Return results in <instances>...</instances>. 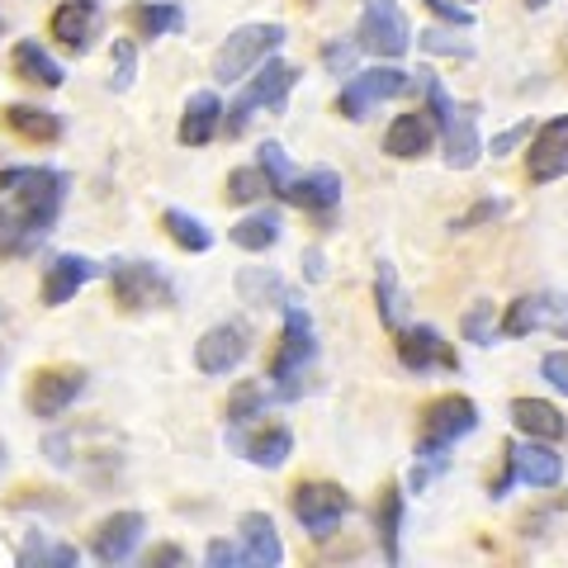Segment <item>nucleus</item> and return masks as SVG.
I'll return each mask as SVG.
<instances>
[{
    "instance_id": "f257e3e1",
    "label": "nucleus",
    "mask_w": 568,
    "mask_h": 568,
    "mask_svg": "<svg viewBox=\"0 0 568 568\" xmlns=\"http://www.w3.org/2000/svg\"><path fill=\"white\" fill-rule=\"evenodd\" d=\"M0 190L10 194V209L33 227L39 237H48L62 219L67 204V175L52 166H6L0 171Z\"/></svg>"
},
{
    "instance_id": "f03ea898",
    "label": "nucleus",
    "mask_w": 568,
    "mask_h": 568,
    "mask_svg": "<svg viewBox=\"0 0 568 568\" xmlns=\"http://www.w3.org/2000/svg\"><path fill=\"white\" fill-rule=\"evenodd\" d=\"M478 426V407L465 394H440L422 407V426H417V459H446L455 440H465Z\"/></svg>"
},
{
    "instance_id": "7ed1b4c3",
    "label": "nucleus",
    "mask_w": 568,
    "mask_h": 568,
    "mask_svg": "<svg viewBox=\"0 0 568 568\" xmlns=\"http://www.w3.org/2000/svg\"><path fill=\"white\" fill-rule=\"evenodd\" d=\"M317 355V332H313V317L304 304H290L284 308V336H280V351L271 361V379L280 384V398H298L304 394V369L313 365Z\"/></svg>"
},
{
    "instance_id": "20e7f679",
    "label": "nucleus",
    "mask_w": 568,
    "mask_h": 568,
    "mask_svg": "<svg viewBox=\"0 0 568 568\" xmlns=\"http://www.w3.org/2000/svg\"><path fill=\"white\" fill-rule=\"evenodd\" d=\"M294 81H298V71H294L290 62L265 58V62L252 71V81H246V91L233 100V110L223 114V129H227V138L246 133V123L256 119V110H284V95L294 91Z\"/></svg>"
},
{
    "instance_id": "39448f33",
    "label": "nucleus",
    "mask_w": 568,
    "mask_h": 568,
    "mask_svg": "<svg viewBox=\"0 0 568 568\" xmlns=\"http://www.w3.org/2000/svg\"><path fill=\"white\" fill-rule=\"evenodd\" d=\"M110 298L123 313H152L175 304V284L152 261H114L110 265Z\"/></svg>"
},
{
    "instance_id": "423d86ee",
    "label": "nucleus",
    "mask_w": 568,
    "mask_h": 568,
    "mask_svg": "<svg viewBox=\"0 0 568 568\" xmlns=\"http://www.w3.org/2000/svg\"><path fill=\"white\" fill-rule=\"evenodd\" d=\"M280 43H284V24H242V29H233L223 39V48L213 52V81H223V85L246 81Z\"/></svg>"
},
{
    "instance_id": "0eeeda50",
    "label": "nucleus",
    "mask_w": 568,
    "mask_h": 568,
    "mask_svg": "<svg viewBox=\"0 0 568 568\" xmlns=\"http://www.w3.org/2000/svg\"><path fill=\"white\" fill-rule=\"evenodd\" d=\"M290 507H294V521L308 530V536H332L351 511H355V497L342 484H323V478H308V484H294L290 493Z\"/></svg>"
},
{
    "instance_id": "6e6552de",
    "label": "nucleus",
    "mask_w": 568,
    "mask_h": 568,
    "mask_svg": "<svg viewBox=\"0 0 568 568\" xmlns=\"http://www.w3.org/2000/svg\"><path fill=\"white\" fill-rule=\"evenodd\" d=\"M403 91H413V71L403 67H369V71H355V77L342 85V95H336V114L361 123L369 110H375L379 100H394Z\"/></svg>"
},
{
    "instance_id": "1a4fd4ad",
    "label": "nucleus",
    "mask_w": 568,
    "mask_h": 568,
    "mask_svg": "<svg viewBox=\"0 0 568 568\" xmlns=\"http://www.w3.org/2000/svg\"><path fill=\"white\" fill-rule=\"evenodd\" d=\"M355 43L375 58H403L413 48V29H407V14L398 10V0H365L361 24H355Z\"/></svg>"
},
{
    "instance_id": "9d476101",
    "label": "nucleus",
    "mask_w": 568,
    "mask_h": 568,
    "mask_svg": "<svg viewBox=\"0 0 568 568\" xmlns=\"http://www.w3.org/2000/svg\"><path fill=\"white\" fill-rule=\"evenodd\" d=\"M81 394H85V369L81 365H43V369H33L24 403H29L33 417H62Z\"/></svg>"
},
{
    "instance_id": "9b49d317",
    "label": "nucleus",
    "mask_w": 568,
    "mask_h": 568,
    "mask_svg": "<svg viewBox=\"0 0 568 568\" xmlns=\"http://www.w3.org/2000/svg\"><path fill=\"white\" fill-rule=\"evenodd\" d=\"M526 332H555L568 336V298L559 294H521L507 304L503 336H526Z\"/></svg>"
},
{
    "instance_id": "f8f14e48",
    "label": "nucleus",
    "mask_w": 568,
    "mask_h": 568,
    "mask_svg": "<svg viewBox=\"0 0 568 568\" xmlns=\"http://www.w3.org/2000/svg\"><path fill=\"white\" fill-rule=\"evenodd\" d=\"M559 175H568V114L540 123L526 148V181L530 185H549V181H559Z\"/></svg>"
},
{
    "instance_id": "ddd939ff",
    "label": "nucleus",
    "mask_w": 568,
    "mask_h": 568,
    "mask_svg": "<svg viewBox=\"0 0 568 568\" xmlns=\"http://www.w3.org/2000/svg\"><path fill=\"white\" fill-rule=\"evenodd\" d=\"M398 361H403L407 375H426V369H459L455 346L426 323L398 332Z\"/></svg>"
},
{
    "instance_id": "4468645a",
    "label": "nucleus",
    "mask_w": 568,
    "mask_h": 568,
    "mask_svg": "<svg viewBox=\"0 0 568 568\" xmlns=\"http://www.w3.org/2000/svg\"><path fill=\"white\" fill-rule=\"evenodd\" d=\"M246 351H252V336H246L242 323H219L200 336V346H194V365L204 369V375H233V369L246 361Z\"/></svg>"
},
{
    "instance_id": "2eb2a0df",
    "label": "nucleus",
    "mask_w": 568,
    "mask_h": 568,
    "mask_svg": "<svg viewBox=\"0 0 568 568\" xmlns=\"http://www.w3.org/2000/svg\"><path fill=\"white\" fill-rule=\"evenodd\" d=\"M440 133H446V166L450 171H474L478 156H484V142H478V104H455L440 114Z\"/></svg>"
},
{
    "instance_id": "dca6fc26",
    "label": "nucleus",
    "mask_w": 568,
    "mask_h": 568,
    "mask_svg": "<svg viewBox=\"0 0 568 568\" xmlns=\"http://www.w3.org/2000/svg\"><path fill=\"white\" fill-rule=\"evenodd\" d=\"M227 440L252 459L256 469H280L284 459L294 455V432L284 422H271V426H256V432H242V426H227Z\"/></svg>"
},
{
    "instance_id": "f3484780",
    "label": "nucleus",
    "mask_w": 568,
    "mask_h": 568,
    "mask_svg": "<svg viewBox=\"0 0 568 568\" xmlns=\"http://www.w3.org/2000/svg\"><path fill=\"white\" fill-rule=\"evenodd\" d=\"M507 465H511V474H517V484H526V488H555L564 478V459L536 436L507 446Z\"/></svg>"
},
{
    "instance_id": "a211bd4d",
    "label": "nucleus",
    "mask_w": 568,
    "mask_h": 568,
    "mask_svg": "<svg viewBox=\"0 0 568 568\" xmlns=\"http://www.w3.org/2000/svg\"><path fill=\"white\" fill-rule=\"evenodd\" d=\"M100 24H104V10L95 0H67V6L52 10V39L71 52H91V43L100 39Z\"/></svg>"
},
{
    "instance_id": "6ab92c4d",
    "label": "nucleus",
    "mask_w": 568,
    "mask_h": 568,
    "mask_svg": "<svg viewBox=\"0 0 568 568\" xmlns=\"http://www.w3.org/2000/svg\"><path fill=\"white\" fill-rule=\"evenodd\" d=\"M142 511H114V517H104L95 526V536H91V555L100 564H123V559H133V549L142 540Z\"/></svg>"
},
{
    "instance_id": "aec40b11",
    "label": "nucleus",
    "mask_w": 568,
    "mask_h": 568,
    "mask_svg": "<svg viewBox=\"0 0 568 568\" xmlns=\"http://www.w3.org/2000/svg\"><path fill=\"white\" fill-rule=\"evenodd\" d=\"M100 275V265L91 256H77V252H62V256H52L48 261V271H43V304L48 308H62L71 294L85 290Z\"/></svg>"
},
{
    "instance_id": "412c9836",
    "label": "nucleus",
    "mask_w": 568,
    "mask_h": 568,
    "mask_svg": "<svg viewBox=\"0 0 568 568\" xmlns=\"http://www.w3.org/2000/svg\"><path fill=\"white\" fill-rule=\"evenodd\" d=\"M280 200H290V204H298V209L317 213V219H327V213L342 204V175L327 171V166H317V171H308V175H294V181L284 185Z\"/></svg>"
},
{
    "instance_id": "4be33fe9",
    "label": "nucleus",
    "mask_w": 568,
    "mask_h": 568,
    "mask_svg": "<svg viewBox=\"0 0 568 568\" xmlns=\"http://www.w3.org/2000/svg\"><path fill=\"white\" fill-rule=\"evenodd\" d=\"M237 530H242V564L275 568L284 559V545L275 536V521L265 517V511H246V517L237 521Z\"/></svg>"
},
{
    "instance_id": "5701e85b",
    "label": "nucleus",
    "mask_w": 568,
    "mask_h": 568,
    "mask_svg": "<svg viewBox=\"0 0 568 568\" xmlns=\"http://www.w3.org/2000/svg\"><path fill=\"white\" fill-rule=\"evenodd\" d=\"M384 152L398 156V162H417V156H426L432 152V119H426L422 110L398 114L384 133Z\"/></svg>"
},
{
    "instance_id": "b1692460",
    "label": "nucleus",
    "mask_w": 568,
    "mask_h": 568,
    "mask_svg": "<svg viewBox=\"0 0 568 568\" xmlns=\"http://www.w3.org/2000/svg\"><path fill=\"white\" fill-rule=\"evenodd\" d=\"M219 129H223V100L213 91H200V95H190L175 138H181L185 148H204V142H213V133H219Z\"/></svg>"
},
{
    "instance_id": "393cba45",
    "label": "nucleus",
    "mask_w": 568,
    "mask_h": 568,
    "mask_svg": "<svg viewBox=\"0 0 568 568\" xmlns=\"http://www.w3.org/2000/svg\"><path fill=\"white\" fill-rule=\"evenodd\" d=\"M237 294H242V304H256V308H290L298 304V294L284 284L275 271H265V265H246V271L237 275Z\"/></svg>"
},
{
    "instance_id": "a878e982",
    "label": "nucleus",
    "mask_w": 568,
    "mask_h": 568,
    "mask_svg": "<svg viewBox=\"0 0 568 568\" xmlns=\"http://www.w3.org/2000/svg\"><path fill=\"white\" fill-rule=\"evenodd\" d=\"M14 77L43 85V91H58V85L67 81V71L52 62V52L39 39H20V43H14Z\"/></svg>"
},
{
    "instance_id": "bb28decb",
    "label": "nucleus",
    "mask_w": 568,
    "mask_h": 568,
    "mask_svg": "<svg viewBox=\"0 0 568 568\" xmlns=\"http://www.w3.org/2000/svg\"><path fill=\"white\" fill-rule=\"evenodd\" d=\"M511 422H517L521 436H536V440H559L564 436L559 407L545 403V398H517L511 403Z\"/></svg>"
},
{
    "instance_id": "cd10ccee",
    "label": "nucleus",
    "mask_w": 568,
    "mask_h": 568,
    "mask_svg": "<svg viewBox=\"0 0 568 568\" xmlns=\"http://www.w3.org/2000/svg\"><path fill=\"white\" fill-rule=\"evenodd\" d=\"M6 129L20 133L24 142H58L62 138V119L39 104H10L6 110Z\"/></svg>"
},
{
    "instance_id": "c85d7f7f",
    "label": "nucleus",
    "mask_w": 568,
    "mask_h": 568,
    "mask_svg": "<svg viewBox=\"0 0 568 568\" xmlns=\"http://www.w3.org/2000/svg\"><path fill=\"white\" fill-rule=\"evenodd\" d=\"M375 536H379L384 559L398 564L403 559V549H398V536H403V493L394 484H388L379 493V503H375Z\"/></svg>"
},
{
    "instance_id": "c756f323",
    "label": "nucleus",
    "mask_w": 568,
    "mask_h": 568,
    "mask_svg": "<svg viewBox=\"0 0 568 568\" xmlns=\"http://www.w3.org/2000/svg\"><path fill=\"white\" fill-rule=\"evenodd\" d=\"M129 20L138 29V39H166V33L185 29V10L171 6V0H148V6H133Z\"/></svg>"
},
{
    "instance_id": "7c9ffc66",
    "label": "nucleus",
    "mask_w": 568,
    "mask_h": 568,
    "mask_svg": "<svg viewBox=\"0 0 568 568\" xmlns=\"http://www.w3.org/2000/svg\"><path fill=\"white\" fill-rule=\"evenodd\" d=\"M280 233H284V219H280V213H275V209H256V213H246V219H242L227 237H233L242 252H271V246L280 242Z\"/></svg>"
},
{
    "instance_id": "2f4dec72",
    "label": "nucleus",
    "mask_w": 568,
    "mask_h": 568,
    "mask_svg": "<svg viewBox=\"0 0 568 568\" xmlns=\"http://www.w3.org/2000/svg\"><path fill=\"white\" fill-rule=\"evenodd\" d=\"M375 308H379V323L398 336V332H403V308H407V298H403V284H398L394 261H379V271H375Z\"/></svg>"
},
{
    "instance_id": "473e14b6",
    "label": "nucleus",
    "mask_w": 568,
    "mask_h": 568,
    "mask_svg": "<svg viewBox=\"0 0 568 568\" xmlns=\"http://www.w3.org/2000/svg\"><path fill=\"white\" fill-rule=\"evenodd\" d=\"M162 227H166V237L181 246V252H209L213 246V233L204 227V219H194V213H185V209H166L162 213Z\"/></svg>"
},
{
    "instance_id": "72a5a7b5",
    "label": "nucleus",
    "mask_w": 568,
    "mask_h": 568,
    "mask_svg": "<svg viewBox=\"0 0 568 568\" xmlns=\"http://www.w3.org/2000/svg\"><path fill=\"white\" fill-rule=\"evenodd\" d=\"M43 237L33 233V227L20 219V213H14L10 204L0 209V261H10V256H29L33 246H39Z\"/></svg>"
},
{
    "instance_id": "f704fd0d",
    "label": "nucleus",
    "mask_w": 568,
    "mask_h": 568,
    "mask_svg": "<svg viewBox=\"0 0 568 568\" xmlns=\"http://www.w3.org/2000/svg\"><path fill=\"white\" fill-rule=\"evenodd\" d=\"M265 190H271V181H265L261 162L256 166H237V171H227L223 200L227 204H256V200H265Z\"/></svg>"
},
{
    "instance_id": "c9c22d12",
    "label": "nucleus",
    "mask_w": 568,
    "mask_h": 568,
    "mask_svg": "<svg viewBox=\"0 0 568 568\" xmlns=\"http://www.w3.org/2000/svg\"><path fill=\"white\" fill-rule=\"evenodd\" d=\"M20 564H39V568H77L81 564V549L77 545H52L43 536H33L20 549Z\"/></svg>"
},
{
    "instance_id": "e433bc0d",
    "label": "nucleus",
    "mask_w": 568,
    "mask_h": 568,
    "mask_svg": "<svg viewBox=\"0 0 568 568\" xmlns=\"http://www.w3.org/2000/svg\"><path fill=\"white\" fill-rule=\"evenodd\" d=\"M133 77H138V48H133V39H114V48H110V91L123 95L133 85Z\"/></svg>"
},
{
    "instance_id": "4c0bfd02",
    "label": "nucleus",
    "mask_w": 568,
    "mask_h": 568,
    "mask_svg": "<svg viewBox=\"0 0 568 568\" xmlns=\"http://www.w3.org/2000/svg\"><path fill=\"white\" fill-rule=\"evenodd\" d=\"M261 407H265V388L261 384H242L233 403H227V426H246L252 417H261Z\"/></svg>"
},
{
    "instance_id": "58836bf2",
    "label": "nucleus",
    "mask_w": 568,
    "mask_h": 568,
    "mask_svg": "<svg viewBox=\"0 0 568 568\" xmlns=\"http://www.w3.org/2000/svg\"><path fill=\"white\" fill-rule=\"evenodd\" d=\"M261 171H265V181H271V190H275V194H284V185L294 181L290 156H284L280 142H261Z\"/></svg>"
},
{
    "instance_id": "ea45409f",
    "label": "nucleus",
    "mask_w": 568,
    "mask_h": 568,
    "mask_svg": "<svg viewBox=\"0 0 568 568\" xmlns=\"http://www.w3.org/2000/svg\"><path fill=\"white\" fill-rule=\"evenodd\" d=\"M503 332L497 327V317H493V304H484V298H478V304L465 313V336L474 346H493V336Z\"/></svg>"
},
{
    "instance_id": "a19ab883",
    "label": "nucleus",
    "mask_w": 568,
    "mask_h": 568,
    "mask_svg": "<svg viewBox=\"0 0 568 568\" xmlns=\"http://www.w3.org/2000/svg\"><path fill=\"white\" fill-rule=\"evenodd\" d=\"M417 43H422L426 52H440V58H474V48L455 43L450 33H440V29H426V33H417Z\"/></svg>"
},
{
    "instance_id": "79ce46f5",
    "label": "nucleus",
    "mask_w": 568,
    "mask_h": 568,
    "mask_svg": "<svg viewBox=\"0 0 568 568\" xmlns=\"http://www.w3.org/2000/svg\"><path fill=\"white\" fill-rule=\"evenodd\" d=\"M426 10L436 14V20H446L450 29H469L474 24V10L469 6H459V0H422Z\"/></svg>"
},
{
    "instance_id": "37998d69",
    "label": "nucleus",
    "mask_w": 568,
    "mask_h": 568,
    "mask_svg": "<svg viewBox=\"0 0 568 568\" xmlns=\"http://www.w3.org/2000/svg\"><path fill=\"white\" fill-rule=\"evenodd\" d=\"M540 375L559 388V394H568V351H549L540 361Z\"/></svg>"
},
{
    "instance_id": "c03bdc74",
    "label": "nucleus",
    "mask_w": 568,
    "mask_h": 568,
    "mask_svg": "<svg viewBox=\"0 0 568 568\" xmlns=\"http://www.w3.org/2000/svg\"><path fill=\"white\" fill-rule=\"evenodd\" d=\"M355 48H361V43H336V39H332V43L323 48V67L342 77V71H351V62H355Z\"/></svg>"
},
{
    "instance_id": "a18cd8bd",
    "label": "nucleus",
    "mask_w": 568,
    "mask_h": 568,
    "mask_svg": "<svg viewBox=\"0 0 568 568\" xmlns=\"http://www.w3.org/2000/svg\"><path fill=\"white\" fill-rule=\"evenodd\" d=\"M204 559H209L213 568H233V564H242V545H227V540H209Z\"/></svg>"
},
{
    "instance_id": "49530a36",
    "label": "nucleus",
    "mask_w": 568,
    "mask_h": 568,
    "mask_svg": "<svg viewBox=\"0 0 568 568\" xmlns=\"http://www.w3.org/2000/svg\"><path fill=\"white\" fill-rule=\"evenodd\" d=\"M497 213H503V204H493V200H484V204H478L474 213H465V219H455L450 227H455V233H465V227H474V223H484V219H497Z\"/></svg>"
},
{
    "instance_id": "de8ad7c7",
    "label": "nucleus",
    "mask_w": 568,
    "mask_h": 568,
    "mask_svg": "<svg viewBox=\"0 0 568 568\" xmlns=\"http://www.w3.org/2000/svg\"><path fill=\"white\" fill-rule=\"evenodd\" d=\"M521 138H530V123H517V129H507V133H497L493 138V156H507L511 148H517Z\"/></svg>"
},
{
    "instance_id": "09e8293b",
    "label": "nucleus",
    "mask_w": 568,
    "mask_h": 568,
    "mask_svg": "<svg viewBox=\"0 0 568 568\" xmlns=\"http://www.w3.org/2000/svg\"><path fill=\"white\" fill-rule=\"evenodd\" d=\"M71 446H67V436H52L48 440V459H52V465H71V455H67Z\"/></svg>"
},
{
    "instance_id": "8fccbe9b",
    "label": "nucleus",
    "mask_w": 568,
    "mask_h": 568,
    "mask_svg": "<svg viewBox=\"0 0 568 568\" xmlns=\"http://www.w3.org/2000/svg\"><path fill=\"white\" fill-rule=\"evenodd\" d=\"M185 555H181V549H175V545H162V549H152V555H148V564H181Z\"/></svg>"
},
{
    "instance_id": "3c124183",
    "label": "nucleus",
    "mask_w": 568,
    "mask_h": 568,
    "mask_svg": "<svg viewBox=\"0 0 568 568\" xmlns=\"http://www.w3.org/2000/svg\"><path fill=\"white\" fill-rule=\"evenodd\" d=\"M304 265H308V280H323V252H304Z\"/></svg>"
},
{
    "instance_id": "603ef678",
    "label": "nucleus",
    "mask_w": 568,
    "mask_h": 568,
    "mask_svg": "<svg viewBox=\"0 0 568 568\" xmlns=\"http://www.w3.org/2000/svg\"><path fill=\"white\" fill-rule=\"evenodd\" d=\"M526 6H530V10H545V6H549V0H526Z\"/></svg>"
},
{
    "instance_id": "864d4df0",
    "label": "nucleus",
    "mask_w": 568,
    "mask_h": 568,
    "mask_svg": "<svg viewBox=\"0 0 568 568\" xmlns=\"http://www.w3.org/2000/svg\"><path fill=\"white\" fill-rule=\"evenodd\" d=\"M0 465H6V440H0Z\"/></svg>"
},
{
    "instance_id": "5fc2aeb1",
    "label": "nucleus",
    "mask_w": 568,
    "mask_h": 568,
    "mask_svg": "<svg viewBox=\"0 0 568 568\" xmlns=\"http://www.w3.org/2000/svg\"><path fill=\"white\" fill-rule=\"evenodd\" d=\"M0 29H6V24H0Z\"/></svg>"
}]
</instances>
